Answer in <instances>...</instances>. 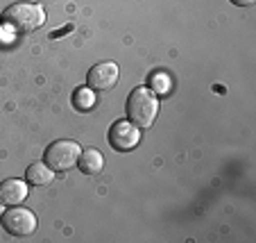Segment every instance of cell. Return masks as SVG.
Here are the masks:
<instances>
[{
	"label": "cell",
	"instance_id": "obj_1",
	"mask_svg": "<svg viewBox=\"0 0 256 243\" xmlns=\"http://www.w3.org/2000/svg\"><path fill=\"white\" fill-rule=\"evenodd\" d=\"M46 23V12L36 3H16L2 12V25L14 34H28Z\"/></svg>",
	"mask_w": 256,
	"mask_h": 243
},
{
	"label": "cell",
	"instance_id": "obj_2",
	"mask_svg": "<svg viewBox=\"0 0 256 243\" xmlns=\"http://www.w3.org/2000/svg\"><path fill=\"white\" fill-rule=\"evenodd\" d=\"M159 112V100L148 87H138L127 98V121L136 127H152Z\"/></svg>",
	"mask_w": 256,
	"mask_h": 243
},
{
	"label": "cell",
	"instance_id": "obj_3",
	"mask_svg": "<svg viewBox=\"0 0 256 243\" xmlns=\"http://www.w3.org/2000/svg\"><path fill=\"white\" fill-rule=\"evenodd\" d=\"M82 155V148L75 141H54L46 148L44 161L57 173H64V170H70L72 166H78V159Z\"/></svg>",
	"mask_w": 256,
	"mask_h": 243
},
{
	"label": "cell",
	"instance_id": "obj_4",
	"mask_svg": "<svg viewBox=\"0 0 256 243\" xmlns=\"http://www.w3.org/2000/svg\"><path fill=\"white\" fill-rule=\"evenodd\" d=\"M0 218H2L5 232L16 238L30 236V234H34V229H36V216L30 209H25V207H18V204L12 207V209H7L5 214H0Z\"/></svg>",
	"mask_w": 256,
	"mask_h": 243
},
{
	"label": "cell",
	"instance_id": "obj_5",
	"mask_svg": "<svg viewBox=\"0 0 256 243\" xmlns=\"http://www.w3.org/2000/svg\"><path fill=\"white\" fill-rule=\"evenodd\" d=\"M140 141V127H136L132 121H118L109 130V143L118 152H130Z\"/></svg>",
	"mask_w": 256,
	"mask_h": 243
},
{
	"label": "cell",
	"instance_id": "obj_6",
	"mask_svg": "<svg viewBox=\"0 0 256 243\" xmlns=\"http://www.w3.org/2000/svg\"><path fill=\"white\" fill-rule=\"evenodd\" d=\"M118 78H120V73H118V66L114 62H100L86 73L88 89H93V91H112L118 84Z\"/></svg>",
	"mask_w": 256,
	"mask_h": 243
},
{
	"label": "cell",
	"instance_id": "obj_7",
	"mask_svg": "<svg viewBox=\"0 0 256 243\" xmlns=\"http://www.w3.org/2000/svg\"><path fill=\"white\" fill-rule=\"evenodd\" d=\"M25 198H28V182L10 177V180H5L0 184V202L7 204V207H16Z\"/></svg>",
	"mask_w": 256,
	"mask_h": 243
},
{
	"label": "cell",
	"instance_id": "obj_8",
	"mask_svg": "<svg viewBox=\"0 0 256 243\" xmlns=\"http://www.w3.org/2000/svg\"><path fill=\"white\" fill-rule=\"evenodd\" d=\"M78 168L82 170L84 175H98V173L104 168V157H102L100 150H96V148H88V150H84L82 155H80Z\"/></svg>",
	"mask_w": 256,
	"mask_h": 243
},
{
	"label": "cell",
	"instance_id": "obj_9",
	"mask_svg": "<svg viewBox=\"0 0 256 243\" xmlns=\"http://www.w3.org/2000/svg\"><path fill=\"white\" fill-rule=\"evenodd\" d=\"M54 177V170L50 168L48 164H30L28 170H25V182H30V184H36V186H46L50 184Z\"/></svg>",
	"mask_w": 256,
	"mask_h": 243
},
{
	"label": "cell",
	"instance_id": "obj_10",
	"mask_svg": "<svg viewBox=\"0 0 256 243\" xmlns=\"http://www.w3.org/2000/svg\"><path fill=\"white\" fill-rule=\"evenodd\" d=\"M72 105H75V109H80V112L93 109V105H96V91L88 87L78 89V91L72 93Z\"/></svg>",
	"mask_w": 256,
	"mask_h": 243
},
{
	"label": "cell",
	"instance_id": "obj_11",
	"mask_svg": "<svg viewBox=\"0 0 256 243\" xmlns=\"http://www.w3.org/2000/svg\"><path fill=\"white\" fill-rule=\"evenodd\" d=\"M170 89H172V80H170L168 73H164V71H156V73L150 75V91L152 93L166 96V93H170Z\"/></svg>",
	"mask_w": 256,
	"mask_h": 243
},
{
	"label": "cell",
	"instance_id": "obj_12",
	"mask_svg": "<svg viewBox=\"0 0 256 243\" xmlns=\"http://www.w3.org/2000/svg\"><path fill=\"white\" fill-rule=\"evenodd\" d=\"M234 5H240V7H250V5H254L256 0H232Z\"/></svg>",
	"mask_w": 256,
	"mask_h": 243
},
{
	"label": "cell",
	"instance_id": "obj_13",
	"mask_svg": "<svg viewBox=\"0 0 256 243\" xmlns=\"http://www.w3.org/2000/svg\"><path fill=\"white\" fill-rule=\"evenodd\" d=\"M2 207H5V204H2V202H0V214H2Z\"/></svg>",
	"mask_w": 256,
	"mask_h": 243
}]
</instances>
